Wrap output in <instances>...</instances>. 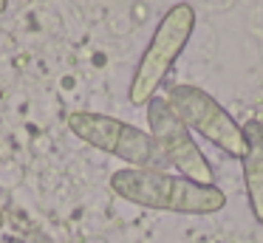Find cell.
Here are the masks:
<instances>
[{
	"mask_svg": "<svg viewBox=\"0 0 263 243\" xmlns=\"http://www.w3.org/2000/svg\"><path fill=\"white\" fill-rule=\"evenodd\" d=\"M243 139H246V156L240 158V164H243L246 198H249L255 220L263 223V122L260 119H249L243 124Z\"/></svg>",
	"mask_w": 263,
	"mask_h": 243,
	"instance_id": "6",
	"label": "cell"
},
{
	"mask_svg": "<svg viewBox=\"0 0 263 243\" xmlns=\"http://www.w3.org/2000/svg\"><path fill=\"white\" fill-rule=\"evenodd\" d=\"M6 9H9V0H0V14H3Z\"/></svg>",
	"mask_w": 263,
	"mask_h": 243,
	"instance_id": "7",
	"label": "cell"
},
{
	"mask_svg": "<svg viewBox=\"0 0 263 243\" xmlns=\"http://www.w3.org/2000/svg\"><path fill=\"white\" fill-rule=\"evenodd\" d=\"M3 223H6V215H3V209H0V229H3Z\"/></svg>",
	"mask_w": 263,
	"mask_h": 243,
	"instance_id": "8",
	"label": "cell"
},
{
	"mask_svg": "<svg viewBox=\"0 0 263 243\" xmlns=\"http://www.w3.org/2000/svg\"><path fill=\"white\" fill-rule=\"evenodd\" d=\"M110 190L127 203H136L144 209H161V212L212 215L227 207V195L215 184H195L167 170H116L110 175Z\"/></svg>",
	"mask_w": 263,
	"mask_h": 243,
	"instance_id": "1",
	"label": "cell"
},
{
	"mask_svg": "<svg viewBox=\"0 0 263 243\" xmlns=\"http://www.w3.org/2000/svg\"><path fill=\"white\" fill-rule=\"evenodd\" d=\"M65 124L80 141L108 153V156L122 158L130 167H139V170L170 167L164 153L156 144V139L150 133H144L142 127H136V124H127L122 119H114L108 113H93V110L68 113Z\"/></svg>",
	"mask_w": 263,
	"mask_h": 243,
	"instance_id": "3",
	"label": "cell"
},
{
	"mask_svg": "<svg viewBox=\"0 0 263 243\" xmlns=\"http://www.w3.org/2000/svg\"><path fill=\"white\" fill-rule=\"evenodd\" d=\"M195 31V9L190 3H176L173 9L164 11L159 20L153 37H150L144 54L139 57V65L133 71V79L127 85V99L130 105H147L167 79L170 68L187 48L190 37Z\"/></svg>",
	"mask_w": 263,
	"mask_h": 243,
	"instance_id": "2",
	"label": "cell"
},
{
	"mask_svg": "<svg viewBox=\"0 0 263 243\" xmlns=\"http://www.w3.org/2000/svg\"><path fill=\"white\" fill-rule=\"evenodd\" d=\"M147 122H150V136L156 139L159 150L164 153L167 164L178 170L184 178L195 184H215V170L195 144L190 127L178 119V113L170 107V102L153 96L147 102Z\"/></svg>",
	"mask_w": 263,
	"mask_h": 243,
	"instance_id": "5",
	"label": "cell"
},
{
	"mask_svg": "<svg viewBox=\"0 0 263 243\" xmlns=\"http://www.w3.org/2000/svg\"><path fill=\"white\" fill-rule=\"evenodd\" d=\"M167 102L190 130L201 133L210 144L223 150L229 158L240 161L246 156L243 127L204 88H198V85H173L170 94H167Z\"/></svg>",
	"mask_w": 263,
	"mask_h": 243,
	"instance_id": "4",
	"label": "cell"
}]
</instances>
